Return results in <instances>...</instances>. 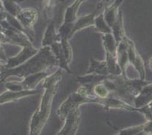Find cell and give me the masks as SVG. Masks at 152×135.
Returning <instances> with one entry per match:
<instances>
[{"instance_id": "26", "label": "cell", "mask_w": 152, "mask_h": 135, "mask_svg": "<svg viewBox=\"0 0 152 135\" xmlns=\"http://www.w3.org/2000/svg\"><path fill=\"white\" fill-rule=\"evenodd\" d=\"M3 83V81H2V80H0V84H1V83Z\"/></svg>"}, {"instance_id": "6", "label": "cell", "mask_w": 152, "mask_h": 135, "mask_svg": "<svg viewBox=\"0 0 152 135\" xmlns=\"http://www.w3.org/2000/svg\"><path fill=\"white\" fill-rule=\"evenodd\" d=\"M21 48V50L18 55L8 58V60L5 64V69H12L21 65L23 62L28 60L29 58H31L33 55H35L39 50V49L35 48L34 45L27 46Z\"/></svg>"}, {"instance_id": "4", "label": "cell", "mask_w": 152, "mask_h": 135, "mask_svg": "<svg viewBox=\"0 0 152 135\" xmlns=\"http://www.w3.org/2000/svg\"><path fill=\"white\" fill-rule=\"evenodd\" d=\"M16 18L25 29L32 42L34 41L35 39L34 26L39 18V12L37 9L34 8H22Z\"/></svg>"}, {"instance_id": "2", "label": "cell", "mask_w": 152, "mask_h": 135, "mask_svg": "<svg viewBox=\"0 0 152 135\" xmlns=\"http://www.w3.org/2000/svg\"><path fill=\"white\" fill-rule=\"evenodd\" d=\"M55 67L58 68V62L51 47L41 46L35 55L23 64L12 69H5L0 73V80L5 82L10 77L23 78L32 74L52 70Z\"/></svg>"}, {"instance_id": "9", "label": "cell", "mask_w": 152, "mask_h": 135, "mask_svg": "<svg viewBox=\"0 0 152 135\" xmlns=\"http://www.w3.org/2000/svg\"><path fill=\"white\" fill-rule=\"evenodd\" d=\"M97 12H99V10L95 8V10L92 13L77 18L73 24V27H72V30L70 34V39H71L72 37L79 30H81L84 28L90 27V26H94L95 18L98 13Z\"/></svg>"}, {"instance_id": "23", "label": "cell", "mask_w": 152, "mask_h": 135, "mask_svg": "<svg viewBox=\"0 0 152 135\" xmlns=\"http://www.w3.org/2000/svg\"><path fill=\"white\" fill-rule=\"evenodd\" d=\"M110 0H100V2L98 3L97 7H96V9L98 10H101L102 8H103L104 7H105V5L110 2Z\"/></svg>"}, {"instance_id": "1", "label": "cell", "mask_w": 152, "mask_h": 135, "mask_svg": "<svg viewBox=\"0 0 152 135\" xmlns=\"http://www.w3.org/2000/svg\"><path fill=\"white\" fill-rule=\"evenodd\" d=\"M61 80L62 69L59 68L56 72H52L43 80V94L39 105L30 120V134H40L42 132L49 119L54 97L57 94L59 83Z\"/></svg>"}, {"instance_id": "17", "label": "cell", "mask_w": 152, "mask_h": 135, "mask_svg": "<svg viewBox=\"0 0 152 135\" xmlns=\"http://www.w3.org/2000/svg\"><path fill=\"white\" fill-rule=\"evenodd\" d=\"M97 74L101 75H108L107 62L105 60H97L94 58H90V65L86 74Z\"/></svg>"}, {"instance_id": "15", "label": "cell", "mask_w": 152, "mask_h": 135, "mask_svg": "<svg viewBox=\"0 0 152 135\" xmlns=\"http://www.w3.org/2000/svg\"><path fill=\"white\" fill-rule=\"evenodd\" d=\"M111 33L112 35L114 36L117 45L126 37L124 25V15H123L122 11H119L117 20L111 27Z\"/></svg>"}, {"instance_id": "5", "label": "cell", "mask_w": 152, "mask_h": 135, "mask_svg": "<svg viewBox=\"0 0 152 135\" xmlns=\"http://www.w3.org/2000/svg\"><path fill=\"white\" fill-rule=\"evenodd\" d=\"M81 113L80 108L70 110L64 119L63 127L57 133L59 135H74L77 134L80 122Z\"/></svg>"}, {"instance_id": "19", "label": "cell", "mask_w": 152, "mask_h": 135, "mask_svg": "<svg viewBox=\"0 0 152 135\" xmlns=\"http://www.w3.org/2000/svg\"><path fill=\"white\" fill-rule=\"evenodd\" d=\"M94 27H95L96 30L99 33H102L103 34L105 33H111V28L106 23L105 20L104 18L103 13H100L96 15L95 18V23H94Z\"/></svg>"}, {"instance_id": "7", "label": "cell", "mask_w": 152, "mask_h": 135, "mask_svg": "<svg viewBox=\"0 0 152 135\" xmlns=\"http://www.w3.org/2000/svg\"><path fill=\"white\" fill-rule=\"evenodd\" d=\"M40 89H34V90H23L21 91H12L9 90L5 92L0 95V105L9 103L15 102L16 100H18L23 97H28V96L36 95L40 93Z\"/></svg>"}, {"instance_id": "16", "label": "cell", "mask_w": 152, "mask_h": 135, "mask_svg": "<svg viewBox=\"0 0 152 135\" xmlns=\"http://www.w3.org/2000/svg\"><path fill=\"white\" fill-rule=\"evenodd\" d=\"M86 0H75L74 2L66 8L64 15L63 23L72 24L77 18V13L80 5Z\"/></svg>"}, {"instance_id": "22", "label": "cell", "mask_w": 152, "mask_h": 135, "mask_svg": "<svg viewBox=\"0 0 152 135\" xmlns=\"http://www.w3.org/2000/svg\"><path fill=\"white\" fill-rule=\"evenodd\" d=\"M8 60V58L6 57V54L5 52V50H4L3 47L0 44V61L1 62H6Z\"/></svg>"}, {"instance_id": "25", "label": "cell", "mask_w": 152, "mask_h": 135, "mask_svg": "<svg viewBox=\"0 0 152 135\" xmlns=\"http://www.w3.org/2000/svg\"><path fill=\"white\" fill-rule=\"evenodd\" d=\"M0 8H3L2 5V2H1V0H0Z\"/></svg>"}, {"instance_id": "21", "label": "cell", "mask_w": 152, "mask_h": 135, "mask_svg": "<svg viewBox=\"0 0 152 135\" xmlns=\"http://www.w3.org/2000/svg\"><path fill=\"white\" fill-rule=\"evenodd\" d=\"M142 129V127H132L129 128H125L123 130L120 131L118 134L120 135H130V134H135L139 133L140 130Z\"/></svg>"}, {"instance_id": "3", "label": "cell", "mask_w": 152, "mask_h": 135, "mask_svg": "<svg viewBox=\"0 0 152 135\" xmlns=\"http://www.w3.org/2000/svg\"><path fill=\"white\" fill-rule=\"evenodd\" d=\"M99 97H95L92 92V87L88 85H81L77 91L69 95L67 100L60 105L57 110V115L61 121L64 120L70 110L80 108L83 104H98Z\"/></svg>"}, {"instance_id": "10", "label": "cell", "mask_w": 152, "mask_h": 135, "mask_svg": "<svg viewBox=\"0 0 152 135\" xmlns=\"http://www.w3.org/2000/svg\"><path fill=\"white\" fill-rule=\"evenodd\" d=\"M58 5V0H41V12L45 21H54Z\"/></svg>"}, {"instance_id": "13", "label": "cell", "mask_w": 152, "mask_h": 135, "mask_svg": "<svg viewBox=\"0 0 152 135\" xmlns=\"http://www.w3.org/2000/svg\"><path fill=\"white\" fill-rule=\"evenodd\" d=\"M60 40V36H59L58 30L55 27V22H49V25L47 26L45 33H44L41 46H50Z\"/></svg>"}, {"instance_id": "11", "label": "cell", "mask_w": 152, "mask_h": 135, "mask_svg": "<svg viewBox=\"0 0 152 135\" xmlns=\"http://www.w3.org/2000/svg\"><path fill=\"white\" fill-rule=\"evenodd\" d=\"M125 40L127 44V52H128L129 62H130L134 65V67L140 73L142 77H143L144 71L143 67H142V60L140 59V57L138 55L137 52L135 50L133 43H132V40H129V38H127V37H125Z\"/></svg>"}, {"instance_id": "12", "label": "cell", "mask_w": 152, "mask_h": 135, "mask_svg": "<svg viewBox=\"0 0 152 135\" xmlns=\"http://www.w3.org/2000/svg\"><path fill=\"white\" fill-rule=\"evenodd\" d=\"M124 0H115L114 3L109 6L104 7V10L102 12L103 13L104 18L105 20L106 23L108 24L109 27L111 28L115 21L117 20V15H118L119 8L122 4Z\"/></svg>"}, {"instance_id": "24", "label": "cell", "mask_w": 152, "mask_h": 135, "mask_svg": "<svg viewBox=\"0 0 152 135\" xmlns=\"http://www.w3.org/2000/svg\"><path fill=\"white\" fill-rule=\"evenodd\" d=\"M5 65H4V64H2V62L0 61V73H2V72L5 70Z\"/></svg>"}, {"instance_id": "20", "label": "cell", "mask_w": 152, "mask_h": 135, "mask_svg": "<svg viewBox=\"0 0 152 135\" xmlns=\"http://www.w3.org/2000/svg\"><path fill=\"white\" fill-rule=\"evenodd\" d=\"M5 87L7 90H12V91H21L23 90L20 81H5Z\"/></svg>"}, {"instance_id": "18", "label": "cell", "mask_w": 152, "mask_h": 135, "mask_svg": "<svg viewBox=\"0 0 152 135\" xmlns=\"http://www.w3.org/2000/svg\"><path fill=\"white\" fill-rule=\"evenodd\" d=\"M102 45H103L106 55H117V44L112 33H105L102 37Z\"/></svg>"}, {"instance_id": "8", "label": "cell", "mask_w": 152, "mask_h": 135, "mask_svg": "<svg viewBox=\"0 0 152 135\" xmlns=\"http://www.w3.org/2000/svg\"><path fill=\"white\" fill-rule=\"evenodd\" d=\"M52 73V70H46L32 74L22 78L23 80H20V83L23 90H34L39 83L43 81Z\"/></svg>"}, {"instance_id": "14", "label": "cell", "mask_w": 152, "mask_h": 135, "mask_svg": "<svg viewBox=\"0 0 152 135\" xmlns=\"http://www.w3.org/2000/svg\"><path fill=\"white\" fill-rule=\"evenodd\" d=\"M117 59L119 65L122 71V75H126V69L129 63L128 58V52H127V44L126 42L125 37L122 41L117 45Z\"/></svg>"}]
</instances>
